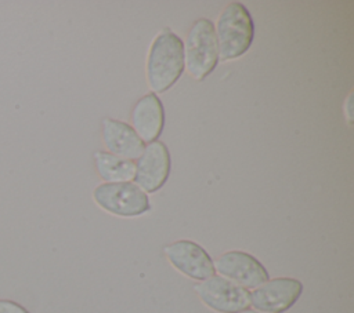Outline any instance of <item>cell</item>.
Returning a JSON list of instances; mask_svg holds the SVG:
<instances>
[{
    "mask_svg": "<svg viewBox=\"0 0 354 313\" xmlns=\"http://www.w3.org/2000/svg\"><path fill=\"white\" fill-rule=\"evenodd\" d=\"M184 73V44L171 29L163 28L152 40L145 63L147 83L153 94L170 90Z\"/></svg>",
    "mask_w": 354,
    "mask_h": 313,
    "instance_id": "cell-1",
    "label": "cell"
},
{
    "mask_svg": "<svg viewBox=\"0 0 354 313\" xmlns=\"http://www.w3.org/2000/svg\"><path fill=\"white\" fill-rule=\"evenodd\" d=\"M218 59L232 61L248 52L254 39V22L248 8L239 1L228 3L214 25Z\"/></svg>",
    "mask_w": 354,
    "mask_h": 313,
    "instance_id": "cell-2",
    "label": "cell"
},
{
    "mask_svg": "<svg viewBox=\"0 0 354 313\" xmlns=\"http://www.w3.org/2000/svg\"><path fill=\"white\" fill-rule=\"evenodd\" d=\"M183 44L184 69H187L189 76L195 80H205L220 61L214 23L207 18L196 19Z\"/></svg>",
    "mask_w": 354,
    "mask_h": 313,
    "instance_id": "cell-3",
    "label": "cell"
},
{
    "mask_svg": "<svg viewBox=\"0 0 354 313\" xmlns=\"http://www.w3.org/2000/svg\"><path fill=\"white\" fill-rule=\"evenodd\" d=\"M93 200L105 212L123 218L140 216L151 208L148 194L133 181L100 183L93 190Z\"/></svg>",
    "mask_w": 354,
    "mask_h": 313,
    "instance_id": "cell-4",
    "label": "cell"
},
{
    "mask_svg": "<svg viewBox=\"0 0 354 313\" xmlns=\"http://www.w3.org/2000/svg\"><path fill=\"white\" fill-rule=\"evenodd\" d=\"M195 291L207 307L218 313H238L250 306L249 291L221 276L214 274L201 281Z\"/></svg>",
    "mask_w": 354,
    "mask_h": 313,
    "instance_id": "cell-5",
    "label": "cell"
},
{
    "mask_svg": "<svg viewBox=\"0 0 354 313\" xmlns=\"http://www.w3.org/2000/svg\"><path fill=\"white\" fill-rule=\"evenodd\" d=\"M133 182L147 194L159 190L167 181L171 168V159L167 146L155 141L147 143L137 159Z\"/></svg>",
    "mask_w": 354,
    "mask_h": 313,
    "instance_id": "cell-6",
    "label": "cell"
},
{
    "mask_svg": "<svg viewBox=\"0 0 354 313\" xmlns=\"http://www.w3.org/2000/svg\"><path fill=\"white\" fill-rule=\"evenodd\" d=\"M213 266L218 276L246 290H253L270 280L268 272L263 263L253 255L243 251L224 252L213 261Z\"/></svg>",
    "mask_w": 354,
    "mask_h": 313,
    "instance_id": "cell-7",
    "label": "cell"
},
{
    "mask_svg": "<svg viewBox=\"0 0 354 313\" xmlns=\"http://www.w3.org/2000/svg\"><path fill=\"white\" fill-rule=\"evenodd\" d=\"M303 292V284L292 277L267 280L249 292L250 306L263 313H282L292 307Z\"/></svg>",
    "mask_w": 354,
    "mask_h": 313,
    "instance_id": "cell-8",
    "label": "cell"
},
{
    "mask_svg": "<svg viewBox=\"0 0 354 313\" xmlns=\"http://www.w3.org/2000/svg\"><path fill=\"white\" fill-rule=\"evenodd\" d=\"M163 251L171 266L189 279L203 281L216 273L213 259L195 241L178 240L166 245Z\"/></svg>",
    "mask_w": 354,
    "mask_h": 313,
    "instance_id": "cell-9",
    "label": "cell"
},
{
    "mask_svg": "<svg viewBox=\"0 0 354 313\" xmlns=\"http://www.w3.org/2000/svg\"><path fill=\"white\" fill-rule=\"evenodd\" d=\"M131 128L144 143L158 141L165 125V109L159 97L153 92L140 98L131 110Z\"/></svg>",
    "mask_w": 354,
    "mask_h": 313,
    "instance_id": "cell-10",
    "label": "cell"
},
{
    "mask_svg": "<svg viewBox=\"0 0 354 313\" xmlns=\"http://www.w3.org/2000/svg\"><path fill=\"white\" fill-rule=\"evenodd\" d=\"M102 142L108 153L133 161L140 157L145 148L130 124L111 117L102 120Z\"/></svg>",
    "mask_w": 354,
    "mask_h": 313,
    "instance_id": "cell-11",
    "label": "cell"
},
{
    "mask_svg": "<svg viewBox=\"0 0 354 313\" xmlns=\"http://www.w3.org/2000/svg\"><path fill=\"white\" fill-rule=\"evenodd\" d=\"M97 174L104 182H129L134 179L136 163L104 150L94 153Z\"/></svg>",
    "mask_w": 354,
    "mask_h": 313,
    "instance_id": "cell-12",
    "label": "cell"
},
{
    "mask_svg": "<svg viewBox=\"0 0 354 313\" xmlns=\"http://www.w3.org/2000/svg\"><path fill=\"white\" fill-rule=\"evenodd\" d=\"M0 313H30L26 307L12 299H0Z\"/></svg>",
    "mask_w": 354,
    "mask_h": 313,
    "instance_id": "cell-13",
    "label": "cell"
},
{
    "mask_svg": "<svg viewBox=\"0 0 354 313\" xmlns=\"http://www.w3.org/2000/svg\"><path fill=\"white\" fill-rule=\"evenodd\" d=\"M351 95H353V94H350V95L347 97V99H346V102H344V106H343L344 114H346L348 123H351Z\"/></svg>",
    "mask_w": 354,
    "mask_h": 313,
    "instance_id": "cell-14",
    "label": "cell"
},
{
    "mask_svg": "<svg viewBox=\"0 0 354 313\" xmlns=\"http://www.w3.org/2000/svg\"><path fill=\"white\" fill-rule=\"evenodd\" d=\"M238 313H263V312H257V310H254V309H245V310L238 312Z\"/></svg>",
    "mask_w": 354,
    "mask_h": 313,
    "instance_id": "cell-15",
    "label": "cell"
}]
</instances>
